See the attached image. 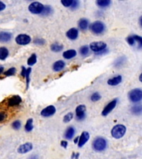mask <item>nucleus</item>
<instances>
[{"instance_id": "obj_1", "label": "nucleus", "mask_w": 142, "mask_h": 159, "mask_svg": "<svg viewBox=\"0 0 142 159\" xmlns=\"http://www.w3.org/2000/svg\"><path fill=\"white\" fill-rule=\"evenodd\" d=\"M126 132V128L123 124H116V126L112 128L111 132V136L116 139H121L122 137L124 136Z\"/></svg>"}, {"instance_id": "obj_2", "label": "nucleus", "mask_w": 142, "mask_h": 159, "mask_svg": "<svg viewBox=\"0 0 142 159\" xmlns=\"http://www.w3.org/2000/svg\"><path fill=\"white\" fill-rule=\"evenodd\" d=\"M107 142L104 138L98 137L97 139H94V141L92 143V148L95 151L97 152H102L107 148Z\"/></svg>"}, {"instance_id": "obj_3", "label": "nucleus", "mask_w": 142, "mask_h": 159, "mask_svg": "<svg viewBox=\"0 0 142 159\" xmlns=\"http://www.w3.org/2000/svg\"><path fill=\"white\" fill-rule=\"evenodd\" d=\"M90 29L95 34H102L106 29V26L101 21H96L90 26Z\"/></svg>"}, {"instance_id": "obj_4", "label": "nucleus", "mask_w": 142, "mask_h": 159, "mask_svg": "<svg viewBox=\"0 0 142 159\" xmlns=\"http://www.w3.org/2000/svg\"><path fill=\"white\" fill-rule=\"evenodd\" d=\"M129 99L133 103L140 102L142 99V90L140 89H134L130 90L128 94Z\"/></svg>"}, {"instance_id": "obj_5", "label": "nucleus", "mask_w": 142, "mask_h": 159, "mask_svg": "<svg viewBox=\"0 0 142 159\" xmlns=\"http://www.w3.org/2000/svg\"><path fill=\"white\" fill-rule=\"evenodd\" d=\"M44 8V5L39 2H33L29 5L28 10L32 14H41Z\"/></svg>"}, {"instance_id": "obj_6", "label": "nucleus", "mask_w": 142, "mask_h": 159, "mask_svg": "<svg viewBox=\"0 0 142 159\" xmlns=\"http://www.w3.org/2000/svg\"><path fill=\"white\" fill-rule=\"evenodd\" d=\"M107 47V44L103 42H94L90 44V49L94 52H103Z\"/></svg>"}, {"instance_id": "obj_7", "label": "nucleus", "mask_w": 142, "mask_h": 159, "mask_svg": "<svg viewBox=\"0 0 142 159\" xmlns=\"http://www.w3.org/2000/svg\"><path fill=\"white\" fill-rule=\"evenodd\" d=\"M15 42H16L17 44L22 45V46L27 45L31 42V37L26 34H20L16 37Z\"/></svg>"}, {"instance_id": "obj_8", "label": "nucleus", "mask_w": 142, "mask_h": 159, "mask_svg": "<svg viewBox=\"0 0 142 159\" xmlns=\"http://www.w3.org/2000/svg\"><path fill=\"white\" fill-rule=\"evenodd\" d=\"M117 104V99H113L112 101H111L109 103V104H107V106L105 107L104 109L102 110V115H103V116H107V115H108V114L111 113V112L113 110V109L116 108V106Z\"/></svg>"}, {"instance_id": "obj_9", "label": "nucleus", "mask_w": 142, "mask_h": 159, "mask_svg": "<svg viewBox=\"0 0 142 159\" xmlns=\"http://www.w3.org/2000/svg\"><path fill=\"white\" fill-rule=\"evenodd\" d=\"M86 106L83 104L78 105L76 109V116L78 120H83L86 117Z\"/></svg>"}, {"instance_id": "obj_10", "label": "nucleus", "mask_w": 142, "mask_h": 159, "mask_svg": "<svg viewBox=\"0 0 142 159\" xmlns=\"http://www.w3.org/2000/svg\"><path fill=\"white\" fill-rule=\"evenodd\" d=\"M56 113V108L53 105H49L46 107L41 111V115L42 117H51Z\"/></svg>"}, {"instance_id": "obj_11", "label": "nucleus", "mask_w": 142, "mask_h": 159, "mask_svg": "<svg viewBox=\"0 0 142 159\" xmlns=\"http://www.w3.org/2000/svg\"><path fill=\"white\" fill-rule=\"evenodd\" d=\"M90 139V134L88 132L84 131L82 132V134H81V136L79 137V139H78V147L79 148H82L84 146L85 144L87 143V141L89 140Z\"/></svg>"}, {"instance_id": "obj_12", "label": "nucleus", "mask_w": 142, "mask_h": 159, "mask_svg": "<svg viewBox=\"0 0 142 159\" xmlns=\"http://www.w3.org/2000/svg\"><path fill=\"white\" fill-rule=\"evenodd\" d=\"M21 102H22V98L21 97L18 96V95H13L7 100V106H17V105L21 104Z\"/></svg>"}, {"instance_id": "obj_13", "label": "nucleus", "mask_w": 142, "mask_h": 159, "mask_svg": "<svg viewBox=\"0 0 142 159\" xmlns=\"http://www.w3.org/2000/svg\"><path fill=\"white\" fill-rule=\"evenodd\" d=\"M32 149V144L31 143H26L24 144H22L19 148H17V152L21 154L27 153Z\"/></svg>"}, {"instance_id": "obj_14", "label": "nucleus", "mask_w": 142, "mask_h": 159, "mask_svg": "<svg viewBox=\"0 0 142 159\" xmlns=\"http://www.w3.org/2000/svg\"><path fill=\"white\" fill-rule=\"evenodd\" d=\"M78 34H79L78 30H77V28L73 27V28H71V29H69L67 31V33H66V36H67V37L68 39L72 40V41H74V40H76L77 37H78Z\"/></svg>"}, {"instance_id": "obj_15", "label": "nucleus", "mask_w": 142, "mask_h": 159, "mask_svg": "<svg viewBox=\"0 0 142 159\" xmlns=\"http://www.w3.org/2000/svg\"><path fill=\"white\" fill-rule=\"evenodd\" d=\"M122 81V77L121 75H117V76H115L111 79H109L107 80V84L109 85H111V86H116V85H118L119 84H121Z\"/></svg>"}, {"instance_id": "obj_16", "label": "nucleus", "mask_w": 142, "mask_h": 159, "mask_svg": "<svg viewBox=\"0 0 142 159\" xmlns=\"http://www.w3.org/2000/svg\"><path fill=\"white\" fill-rule=\"evenodd\" d=\"M64 67L65 62L63 61H57L55 62L54 64H53V66H52V69H53L54 71L58 72L64 69Z\"/></svg>"}, {"instance_id": "obj_17", "label": "nucleus", "mask_w": 142, "mask_h": 159, "mask_svg": "<svg viewBox=\"0 0 142 159\" xmlns=\"http://www.w3.org/2000/svg\"><path fill=\"white\" fill-rule=\"evenodd\" d=\"M12 38V34L10 32H0V42H9Z\"/></svg>"}, {"instance_id": "obj_18", "label": "nucleus", "mask_w": 142, "mask_h": 159, "mask_svg": "<svg viewBox=\"0 0 142 159\" xmlns=\"http://www.w3.org/2000/svg\"><path fill=\"white\" fill-rule=\"evenodd\" d=\"M62 56H63V57H64L65 59H72V58H74V57L77 56V52L73 49L67 50V51L63 52Z\"/></svg>"}, {"instance_id": "obj_19", "label": "nucleus", "mask_w": 142, "mask_h": 159, "mask_svg": "<svg viewBox=\"0 0 142 159\" xmlns=\"http://www.w3.org/2000/svg\"><path fill=\"white\" fill-rule=\"evenodd\" d=\"M78 27H79L80 29L83 30H87L89 27V21L87 19V18H82V19L79 20L78 22Z\"/></svg>"}, {"instance_id": "obj_20", "label": "nucleus", "mask_w": 142, "mask_h": 159, "mask_svg": "<svg viewBox=\"0 0 142 159\" xmlns=\"http://www.w3.org/2000/svg\"><path fill=\"white\" fill-rule=\"evenodd\" d=\"M75 129L73 128V127H69L68 129L66 130V132H65V139H72V138H73V136H74L75 134Z\"/></svg>"}, {"instance_id": "obj_21", "label": "nucleus", "mask_w": 142, "mask_h": 159, "mask_svg": "<svg viewBox=\"0 0 142 159\" xmlns=\"http://www.w3.org/2000/svg\"><path fill=\"white\" fill-rule=\"evenodd\" d=\"M8 55H9V52L6 47H0V60L1 61L6 59L8 57Z\"/></svg>"}, {"instance_id": "obj_22", "label": "nucleus", "mask_w": 142, "mask_h": 159, "mask_svg": "<svg viewBox=\"0 0 142 159\" xmlns=\"http://www.w3.org/2000/svg\"><path fill=\"white\" fill-rule=\"evenodd\" d=\"M63 49V46L62 44H59V43H53V44L51 45V50H52L53 52H59L61 51H62Z\"/></svg>"}, {"instance_id": "obj_23", "label": "nucleus", "mask_w": 142, "mask_h": 159, "mask_svg": "<svg viewBox=\"0 0 142 159\" xmlns=\"http://www.w3.org/2000/svg\"><path fill=\"white\" fill-rule=\"evenodd\" d=\"M97 4L100 7H107L111 4V1L110 0H98L97 1Z\"/></svg>"}, {"instance_id": "obj_24", "label": "nucleus", "mask_w": 142, "mask_h": 159, "mask_svg": "<svg viewBox=\"0 0 142 159\" xmlns=\"http://www.w3.org/2000/svg\"><path fill=\"white\" fill-rule=\"evenodd\" d=\"M32 119H27V123L25 124V131L31 132L33 129V125H32Z\"/></svg>"}, {"instance_id": "obj_25", "label": "nucleus", "mask_w": 142, "mask_h": 159, "mask_svg": "<svg viewBox=\"0 0 142 159\" xmlns=\"http://www.w3.org/2000/svg\"><path fill=\"white\" fill-rule=\"evenodd\" d=\"M36 62H37V56H36V54H32L27 60V65L29 66H32L34 64H36Z\"/></svg>"}, {"instance_id": "obj_26", "label": "nucleus", "mask_w": 142, "mask_h": 159, "mask_svg": "<svg viewBox=\"0 0 142 159\" xmlns=\"http://www.w3.org/2000/svg\"><path fill=\"white\" fill-rule=\"evenodd\" d=\"M142 111L141 105H135V106L132 107L131 112L135 114H140Z\"/></svg>"}, {"instance_id": "obj_27", "label": "nucleus", "mask_w": 142, "mask_h": 159, "mask_svg": "<svg viewBox=\"0 0 142 159\" xmlns=\"http://www.w3.org/2000/svg\"><path fill=\"white\" fill-rule=\"evenodd\" d=\"M52 12V7H50V6H44V8H43V11L41 14L44 15V16H47V15L51 14Z\"/></svg>"}, {"instance_id": "obj_28", "label": "nucleus", "mask_w": 142, "mask_h": 159, "mask_svg": "<svg viewBox=\"0 0 142 159\" xmlns=\"http://www.w3.org/2000/svg\"><path fill=\"white\" fill-rule=\"evenodd\" d=\"M101 98H102V95H101L98 92H96V93L92 94V96H91V100L93 102L99 101L100 99H101Z\"/></svg>"}, {"instance_id": "obj_29", "label": "nucleus", "mask_w": 142, "mask_h": 159, "mask_svg": "<svg viewBox=\"0 0 142 159\" xmlns=\"http://www.w3.org/2000/svg\"><path fill=\"white\" fill-rule=\"evenodd\" d=\"M80 53L82 56H87L89 53V47L87 46H83L80 48Z\"/></svg>"}, {"instance_id": "obj_30", "label": "nucleus", "mask_w": 142, "mask_h": 159, "mask_svg": "<svg viewBox=\"0 0 142 159\" xmlns=\"http://www.w3.org/2000/svg\"><path fill=\"white\" fill-rule=\"evenodd\" d=\"M22 126V123L20 120H15V121L12 122V127L13 129H16V130H18V129L21 128Z\"/></svg>"}, {"instance_id": "obj_31", "label": "nucleus", "mask_w": 142, "mask_h": 159, "mask_svg": "<svg viewBox=\"0 0 142 159\" xmlns=\"http://www.w3.org/2000/svg\"><path fill=\"white\" fill-rule=\"evenodd\" d=\"M16 73V68L14 67H12V68H10L7 70V71H5L3 74L6 75V76H11V75H13Z\"/></svg>"}, {"instance_id": "obj_32", "label": "nucleus", "mask_w": 142, "mask_h": 159, "mask_svg": "<svg viewBox=\"0 0 142 159\" xmlns=\"http://www.w3.org/2000/svg\"><path fill=\"white\" fill-rule=\"evenodd\" d=\"M72 119H73V114L72 113H68L63 118V121H64V123H69Z\"/></svg>"}, {"instance_id": "obj_33", "label": "nucleus", "mask_w": 142, "mask_h": 159, "mask_svg": "<svg viewBox=\"0 0 142 159\" xmlns=\"http://www.w3.org/2000/svg\"><path fill=\"white\" fill-rule=\"evenodd\" d=\"M72 2H73V0H62V1H61V3L66 7H72Z\"/></svg>"}, {"instance_id": "obj_34", "label": "nucleus", "mask_w": 142, "mask_h": 159, "mask_svg": "<svg viewBox=\"0 0 142 159\" xmlns=\"http://www.w3.org/2000/svg\"><path fill=\"white\" fill-rule=\"evenodd\" d=\"M31 68H28V69L26 70V75H25V78H26V81H27V89L28 88L29 86V81H30V79H29V75H30V72H31Z\"/></svg>"}, {"instance_id": "obj_35", "label": "nucleus", "mask_w": 142, "mask_h": 159, "mask_svg": "<svg viewBox=\"0 0 142 159\" xmlns=\"http://www.w3.org/2000/svg\"><path fill=\"white\" fill-rule=\"evenodd\" d=\"M133 38H134V41L135 42H138V46H139V48H140L142 46V38L140 36H137V35H135V36H132Z\"/></svg>"}, {"instance_id": "obj_36", "label": "nucleus", "mask_w": 142, "mask_h": 159, "mask_svg": "<svg viewBox=\"0 0 142 159\" xmlns=\"http://www.w3.org/2000/svg\"><path fill=\"white\" fill-rule=\"evenodd\" d=\"M126 41H127V42H128V44L130 45V46H133V45L135 44L134 38H133V37H132V36H130L129 37H127Z\"/></svg>"}, {"instance_id": "obj_37", "label": "nucleus", "mask_w": 142, "mask_h": 159, "mask_svg": "<svg viewBox=\"0 0 142 159\" xmlns=\"http://www.w3.org/2000/svg\"><path fill=\"white\" fill-rule=\"evenodd\" d=\"M6 118H7V114H6V113H5V112L0 111V122L4 121L5 119H6Z\"/></svg>"}, {"instance_id": "obj_38", "label": "nucleus", "mask_w": 142, "mask_h": 159, "mask_svg": "<svg viewBox=\"0 0 142 159\" xmlns=\"http://www.w3.org/2000/svg\"><path fill=\"white\" fill-rule=\"evenodd\" d=\"M34 43L37 45H43L45 44V41L43 39H36L34 41Z\"/></svg>"}, {"instance_id": "obj_39", "label": "nucleus", "mask_w": 142, "mask_h": 159, "mask_svg": "<svg viewBox=\"0 0 142 159\" xmlns=\"http://www.w3.org/2000/svg\"><path fill=\"white\" fill-rule=\"evenodd\" d=\"M78 6H79V2H78V1H73L71 8H72V9H76V8L78 7Z\"/></svg>"}, {"instance_id": "obj_40", "label": "nucleus", "mask_w": 142, "mask_h": 159, "mask_svg": "<svg viewBox=\"0 0 142 159\" xmlns=\"http://www.w3.org/2000/svg\"><path fill=\"white\" fill-rule=\"evenodd\" d=\"M5 7H6V5H5L4 2H2L0 1V12H2V10H4Z\"/></svg>"}, {"instance_id": "obj_41", "label": "nucleus", "mask_w": 142, "mask_h": 159, "mask_svg": "<svg viewBox=\"0 0 142 159\" xmlns=\"http://www.w3.org/2000/svg\"><path fill=\"white\" fill-rule=\"evenodd\" d=\"M25 75H26V68L24 66H22V72H21V75L23 77H25Z\"/></svg>"}, {"instance_id": "obj_42", "label": "nucleus", "mask_w": 142, "mask_h": 159, "mask_svg": "<svg viewBox=\"0 0 142 159\" xmlns=\"http://www.w3.org/2000/svg\"><path fill=\"white\" fill-rule=\"evenodd\" d=\"M61 145H62V147H63L64 148H67V141H62L61 142Z\"/></svg>"}, {"instance_id": "obj_43", "label": "nucleus", "mask_w": 142, "mask_h": 159, "mask_svg": "<svg viewBox=\"0 0 142 159\" xmlns=\"http://www.w3.org/2000/svg\"><path fill=\"white\" fill-rule=\"evenodd\" d=\"M3 70H4L3 66H0V75L3 73Z\"/></svg>"}, {"instance_id": "obj_44", "label": "nucleus", "mask_w": 142, "mask_h": 159, "mask_svg": "<svg viewBox=\"0 0 142 159\" xmlns=\"http://www.w3.org/2000/svg\"><path fill=\"white\" fill-rule=\"evenodd\" d=\"M78 139H79V137H77V138H76L74 140V143H78Z\"/></svg>"}]
</instances>
